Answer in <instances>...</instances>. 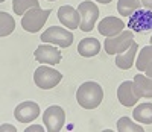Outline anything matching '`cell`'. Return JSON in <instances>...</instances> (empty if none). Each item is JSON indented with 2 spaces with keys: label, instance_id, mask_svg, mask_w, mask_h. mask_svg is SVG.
Returning a JSON list of instances; mask_svg holds the SVG:
<instances>
[{
  "label": "cell",
  "instance_id": "cell-1",
  "mask_svg": "<svg viewBox=\"0 0 152 132\" xmlns=\"http://www.w3.org/2000/svg\"><path fill=\"white\" fill-rule=\"evenodd\" d=\"M76 100L84 109H96L104 100V90L97 82H84L76 91Z\"/></svg>",
  "mask_w": 152,
  "mask_h": 132
},
{
  "label": "cell",
  "instance_id": "cell-2",
  "mask_svg": "<svg viewBox=\"0 0 152 132\" xmlns=\"http://www.w3.org/2000/svg\"><path fill=\"white\" fill-rule=\"evenodd\" d=\"M50 12H52L50 9H41V8L29 9L21 18V28L31 34L41 31L50 15Z\"/></svg>",
  "mask_w": 152,
  "mask_h": 132
},
{
  "label": "cell",
  "instance_id": "cell-3",
  "mask_svg": "<svg viewBox=\"0 0 152 132\" xmlns=\"http://www.w3.org/2000/svg\"><path fill=\"white\" fill-rule=\"evenodd\" d=\"M132 43H134V32L129 29V31H122L120 34L114 36H107L104 46L108 55H119L123 53L125 50H128Z\"/></svg>",
  "mask_w": 152,
  "mask_h": 132
},
{
  "label": "cell",
  "instance_id": "cell-4",
  "mask_svg": "<svg viewBox=\"0 0 152 132\" xmlns=\"http://www.w3.org/2000/svg\"><path fill=\"white\" fill-rule=\"evenodd\" d=\"M62 79V73L52 69V67H47V65H41L38 67L34 73V82L38 88L41 90H52L55 88Z\"/></svg>",
  "mask_w": 152,
  "mask_h": 132
},
{
  "label": "cell",
  "instance_id": "cell-5",
  "mask_svg": "<svg viewBox=\"0 0 152 132\" xmlns=\"http://www.w3.org/2000/svg\"><path fill=\"white\" fill-rule=\"evenodd\" d=\"M43 43H50L59 47H69L73 43V34L69 32L67 29L61 28V26H52L43 32V35L40 36Z\"/></svg>",
  "mask_w": 152,
  "mask_h": 132
},
{
  "label": "cell",
  "instance_id": "cell-6",
  "mask_svg": "<svg viewBox=\"0 0 152 132\" xmlns=\"http://www.w3.org/2000/svg\"><path fill=\"white\" fill-rule=\"evenodd\" d=\"M43 122L47 132H59L66 123V112L58 105H52L44 111Z\"/></svg>",
  "mask_w": 152,
  "mask_h": 132
},
{
  "label": "cell",
  "instance_id": "cell-7",
  "mask_svg": "<svg viewBox=\"0 0 152 132\" xmlns=\"http://www.w3.org/2000/svg\"><path fill=\"white\" fill-rule=\"evenodd\" d=\"M78 11L81 14L79 29L82 32H91L97 18H99V8L93 2H82V3H79Z\"/></svg>",
  "mask_w": 152,
  "mask_h": 132
},
{
  "label": "cell",
  "instance_id": "cell-8",
  "mask_svg": "<svg viewBox=\"0 0 152 132\" xmlns=\"http://www.w3.org/2000/svg\"><path fill=\"white\" fill-rule=\"evenodd\" d=\"M128 28L132 32H146L152 29V11L137 9L128 18Z\"/></svg>",
  "mask_w": 152,
  "mask_h": 132
},
{
  "label": "cell",
  "instance_id": "cell-9",
  "mask_svg": "<svg viewBox=\"0 0 152 132\" xmlns=\"http://www.w3.org/2000/svg\"><path fill=\"white\" fill-rule=\"evenodd\" d=\"M34 58L37 62L40 64H47V65H56L61 62L62 59V55L59 49H55V46H47V44H41L38 46L35 53H34Z\"/></svg>",
  "mask_w": 152,
  "mask_h": 132
},
{
  "label": "cell",
  "instance_id": "cell-10",
  "mask_svg": "<svg viewBox=\"0 0 152 132\" xmlns=\"http://www.w3.org/2000/svg\"><path fill=\"white\" fill-rule=\"evenodd\" d=\"M38 115H40V106H38V103H35L32 100L31 102H21L14 109V117L21 123L34 122Z\"/></svg>",
  "mask_w": 152,
  "mask_h": 132
},
{
  "label": "cell",
  "instance_id": "cell-11",
  "mask_svg": "<svg viewBox=\"0 0 152 132\" xmlns=\"http://www.w3.org/2000/svg\"><path fill=\"white\" fill-rule=\"evenodd\" d=\"M58 20L67 29H78L81 24V14L78 9L66 5V6H61L58 9Z\"/></svg>",
  "mask_w": 152,
  "mask_h": 132
},
{
  "label": "cell",
  "instance_id": "cell-12",
  "mask_svg": "<svg viewBox=\"0 0 152 132\" xmlns=\"http://www.w3.org/2000/svg\"><path fill=\"white\" fill-rule=\"evenodd\" d=\"M117 99H119V102L123 105V106H126V108L134 106V105L140 100V97H138L135 94V91H134V82L132 81H125V82H122L119 85Z\"/></svg>",
  "mask_w": 152,
  "mask_h": 132
},
{
  "label": "cell",
  "instance_id": "cell-13",
  "mask_svg": "<svg viewBox=\"0 0 152 132\" xmlns=\"http://www.w3.org/2000/svg\"><path fill=\"white\" fill-rule=\"evenodd\" d=\"M123 28H125V23L116 17H105L97 24L99 34L104 36H114V35L120 34L123 31Z\"/></svg>",
  "mask_w": 152,
  "mask_h": 132
},
{
  "label": "cell",
  "instance_id": "cell-14",
  "mask_svg": "<svg viewBox=\"0 0 152 132\" xmlns=\"http://www.w3.org/2000/svg\"><path fill=\"white\" fill-rule=\"evenodd\" d=\"M134 91L138 97L152 99V79L145 74H135L134 77Z\"/></svg>",
  "mask_w": 152,
  "mask_h": 132
},
{
  "label": "cell",
  "instance_id": "cell-15",
  "mask_svg": "<svg viewBox=\"0 0 152 132\" xmlns=\"http://www.w3.org/2000/svg\"><path fill=\"white\" fill-rule=\"evenodd\" d=\"M100 52V43L96 38H84L78 44V53L84 58L96 56Z\"/></svg>",
  "mask_w": 152,
  "mask_h": 132
},
{
  "label": "cell",
  "instance_id": "cell-16",
  "mask_svg": "<svg viewBox=\"0 0 152 132\" xmlns=\"http://www.w3.org/2000/svg\"><path fill=\"white\" fill-rule=\"evenodd\" d=\"M137 49H138V44L134 41L131 44V47L128 50H125L123 53H119L116 56V65L122 70H129L134 64V58H135V53H137Z\"/></svg>",
  "mask_w": 152,
  "mask_h": 132
},
{
  "label": "cell",
  "instance_id": "cell-17",
  "mask_svg": "<svg viewBox=\"0 0 152 132\" xmlns=\"http://www.w3.org/2000/svg\"><path fill=\"white\" fill-rule=\"evenodd\" d=\"M132 117L135 122L145 125H152V103H140L132 111Z\"/></svg>",
  "mask_w": 152,
  "mask_h": 132
},
{
  "label": "cell",
  "instance_id": "cell-18",
  "mask_svg": "<svg viewBox=\"0 0 152 132\" xmlns=\"http://www.w3.org/2000/svg\"><path fill=\"white\" fill-rule=\"evenodd\" d=\"M137 9H140V0H119L117 11L122 17H131Z\"/></svg>",
  "mask_w": 152,
  "mask_h": 132
},
{
  "label": "cell",
  "instance_id": "cell-19",
  "mask_svg": "<svg viewBox=\"0 0 152 132\" xmlns=\"http://www.w3.org/2000/svg\"><path fill=\"white\" fill-rule=\"evenodd\" d=\"M15 21L8 12L0 11V36H8L14 32Z\"/></svg>",
  "mask_w": 152,
  "mask_h": 132
},
{
  "label": "cell",
  "instance_id": "cell-20",
  "mask_svg": "<svg viewBox=\"0 0 152 132\" xmlns=\"http://www.w3.org/2000/svg\"><path fill=\"white\" fill-rule=\"evenodd\" d=\"M151 62H152V44H151V46H146V47H143V49L140 50L138 58H137V61H135L137 70H138V71H145Z\"/></svg>",
  "mask_w": 152,
  "mask_h": 132
},
{
  "label": "cell",
  "instance_id": "cell-21",
  "mask_svg": "<svg viewBox=\"0 0 152 132\" xmlns=\"http://www.w3.org/2000/svg\"><path fill=\"white\" fill-rule=\"evenodd\" d=\"M40 8L38 0H14L12 2V9L17 15H24L29 9Z\"/></svg>",
  "mask_w": 152,
  "mask_h": 132
},
{
  "label": "cell",
  "instance_id": "cell-22",
  "mask_svg": "<svg viewBox=\"0 0 152 132\" xmlns=\"http://www.w3.org/2000/svg\"><path fill=\"white\" fill-rule=\"evenodd\" d=\"M117 131L119 132H143V128L140 125L134 123L129 117H120L117 122Z\"/></svg>",
  "mask_w": 152,
  "mask_h": 132
},
{
  "label": "cell",
  "instance_id": "cell-23",
  "mask_svg": "<svg viewBox=\"0 0 152 132\" xmlns=\"http://www.w3.org/2000/svg\"><path fill=\"white\" fill-rule=\"evenodd\" d=\"M43 131H44L43 126H38V125H32V126L24 129V132H43Z\"/></svg>",
  "mask_w": 152,
  "mask_h": 132
},
{
  "label": "cell",
  "instance_id": "cell-24",
  "mask_svg": "<svg viewBox=\"0 0 152 132\" xmlns=\"http://www.w3.org/2000/svg\"><path fill=\"white\" fill-rule=\"evenodd\" d=\"M140 2L143 3V6L149 11H152V0H140Z\"/></svg>",
  "mask_w": 152,
  "mask_h": 132
},
{
  "label": "cell",
  "instance_id": "cell-25",
  "mask_svg": "<svg viewBox=\"0 0 152 132\" xmlns=\"http://www.w3.org/2000/svg\"><path fill=\"white\" fill-rule=\"evenodd\" d=\"M145 73H146V76H148V77H151V79H152V62L148 65V69L145 70Z\"/></svg>",
  "mask_w": 152,
  "mask_h": 132
},
{
  "label": "cell",
  "instance_id": "cell-26",
  "mask_svg": "<svg viewBox=\"0 0 152 132\" xmlns=\"http://www.w3.org/2000/svg\"><path fill=\"white\" fill-rule=\"evenodd\" d=\"M2 131H12V132H15L17 129H15L14 126H11V125H3V126H2Z\"/></svg>",
  "mask_w": 152,
  "mask_h": 132
},
{
  "label": "cell",
  "instance_id": "cell-27",
  "mask_svg": "<svg viewBox=\"0 0 152 132\" xmlns=\"http://www.w3.org/2000/svg\"><path fill=\"white\" fill-rule=\"evenodd\" d=\"M99 3H104V5H108L110 2H113V0H97Z\"/></svg>",
  "mask_w": 152,
  "mask_h": 132
},
{
  "label": "cell",
  "instance_id": "cell-28",
  "mask_svg": "<svg viewBox=\"0 0 152 132\" xmlns=\"http://www.w3.org/2000/svg\"><path fill=\"white\" fill-rule=\"evenodd\" d=\"M47 2H56V0H47Z\"/></svg>",
  "mask_w": 152,
  "mask_h": 132
},
{
  "label": "cell",
  "instance_id": "cell-29",
  "mask_svg": "<svg viewBox=\"0 0 152 132\" xmlns=\"http://www.w3.org/2000/svg\"><path fill=\"white\" fill-rule=\"evenodd\" d=\"M151 44H152V36H151Z\"/></svg>",
  "mask_w": 152,
  "mask_h": 132
},
{
  "label": "cell",
  "instance_id": "cell-30",
  "mask_svg": "<svg viewBox=\"0 0 152 132\" xmlns=\"http://www.w3.org/2000/svg\"><path fill=\"white\" fill-rule=\"evenodd\" d=\"M0 2H5V0H0Z\"/></svg>",
  "mask_w": 152,
  "mask_h": 132
}]
</instances>
